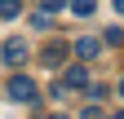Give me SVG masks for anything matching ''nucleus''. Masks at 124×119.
<instances>
[{"label":"nucleus","instance_id":"obj_10","mask_svg":"<svg viewBox=\"0 0 124 119\" xmlns=\"http://www.w3.org/2000/svg\"><path fill=\"white\" fill-rule=\"evenodd\" d=\"M80 119H102V110H98V106H89V110H84Z\"/></svg>","mask_w":124,"mask_h":119},{"label":"nucleus","instance_id":"obj_4","mask_svg":"<svg viewBox=\"0 0 124 119\" xmlns=\"http://www.w3.org/2000/svg\"><path fill=\"white\" fill-rule=\"evenodd\" d=\"M62 88H89V71L84 66H71L67 79H62Z\"/></svg>","mask_w":124,"mask_h":119},{"label":"nucleus","instance_id":"obj_12","mask_svg":"<svg viewBox=\"0 0 124 119\" xmlns=\"http://www.w3.org/2000/svg\"><path fill=\"white\" fill-rule=\"evenodd\" d=\"M120 97H124V79H120Z\"/></svg>","mask_w":124,"mask_h":119},{"label":"nucleus","instance_id":"obj_3","mask_svg":"<svg viewBox=\"0 0 124 119\" xmlns=\"http://www.w3.org/2000/svg\"><path fill=\"white\" fill-rule=\"evenodd\" d=\"M75 53H80L84 62H93V57L102 53V40H93V35H84V40H75Z\"/></svg>","mask_w":124,"mask_h":119},{"label":"nucleus","instance_id":"obj_2","mask_svg":"<svg viewBox=\"0 0 124 119\" xmlns=\"http://www.w3.org/2000/svg\"><path fill=\"white\" fill-rule=\"evenodd\" d=\"M0 57H5V66H22L27 57H31V44H27L22 35H9L5 49H0Z\"/></svg>","mask_w":124,"mask_h":119},{"label":"nucleus","instance_id":"obj_5","mask_svg":"<svg viewBox=\"0 0 124 119\" xmlns=\"http://www.w3.org/2000/svg\"><path fill=\"white\" fill-rule=\"evenodd\" d=\"M22 13V0H0V18H18Z\"/></svg>","mask_w":124,"mask_h":119},{"label":"nucleus","instance_id":"obj_6","mask_svg":"<svg viewBox=\"0 0 124 119\" xmlns=\"http://www.w3.org/2000/svg\"><path fill=\"white\" fill-rule=\"evenodd\" d=\"M62 57H67V49H62V44H49V49H44V62H49V66H58Z\"/></svg>","mask_w":124,"mask_h":119},{"label":"nucleus","instance_id":"obj_1","mask_svg":"<svg viewBox=\"0 0 124 119\" xmlns=\"http://www.w3.org/2000/svg\"><path fill=\"white\" fill-rule=\"evenodd\" d=\"M9 97H13V101H22V106H36V101H40V88H36V79L13 75V79H9Z\"/></svg>","mask_w":124,"mask_h":119},{"label":"nucleus","instance_id":"obj_9","mask_svg":"<svg viewBox=\"0 0 124 119\" xmlns=\"http://www.w3.org/2000/svg\"><path fill=\"white\" fill-rule=\"evenodd\" d=\"M62 5H67V0H40V9H44V13H53V9H62Z\"/></svg>","mask_w":124,"mask_h":119},{"label":"nucleus","instance_id":"obj_11","mask_svg":"<svg viewBox=\"0 0 124 119\" xmlns=\"http://www.w3.org/2000/svg\"><path fill=\"white\" fill-rule=\"evenodd\" d=\"M115 9H120V13H124V0H115Z\"/></svg>","mask_w":124,"mask_h":119},{"label":"nucleus","instance_id":"obj_14","mask_svg":"<svg viewBox=\"0 0 124 119\" xmlns=\"http://www.w3.org/2000/svg\"><path fill=\"white\" fill-rule=\"evenodd\" d=\"M115 119H124V110H120V115H115Z\"/></svg>","mask_w":124,"mask_h":119},{"label":"nucleus","instance_id":"obj_13","mask_svg":"<svg viewBox=\"0 0 124 119\" xmlns=\"http://www.w3.org/2000/svg\"><path fill=\"white\" fill-rule=\"evenodd\" d=\"M49 119H67V115H49Z\"/></svg>","mask_w":124,"mask_h":119},{"label":"nucleus","instance_id":"obj_7","mask_svg":"<svg viewBox=\"0 0 124 119\" xmlns=\"http://www.w3.org/2000/svg\"><path fill=\"white\" fill-rule=\"evenodd\" d=\"M71 9H75V13H80V18H89V13H93V9H98V0H71Z\"/></svg>","mask_w":124,"mask_h":119},{"label":"nucleus","instance_id":"obj_8","mask_svg":"<svg viewBox=\"0 0 124 119\" xmlns=\"http://www.w3.org/2000/svg\"><path fill=\"white\" fill-rule=\"evenodd\" d=\"M31 26H40V31H49V26H53V18H49V13L40 9V13H31Z\"/></svg>","mask_w":124,"mask_h":119}]
</instances>
